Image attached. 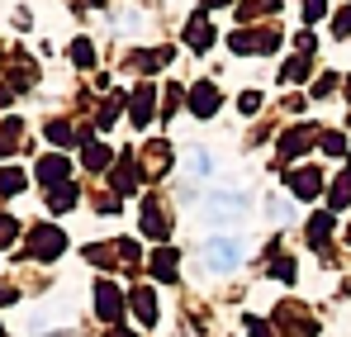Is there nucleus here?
<instances>
[{
	"instance_id": "1",
	"label": "nucleus",
	"mask_w": 351,
	"mask_h": 337,
	"mask_svg": "<svg viewBox=\"0 0 351 337\" xmlns=\"http://www.w3.org/2000/svg\"><path fill=\"white\" fill-rule=\"evenodd\" d=\"M242 242L237 237H209L204 242V262H209V271H233L237 262H242Z\"/></svg>"
},
{
	"instance_id": "2",
	"label": "nucleus",
	"mask_w": 351,
	"mask_h": 337,
	"mask_svg": "<svg viewBox=\"0 0 351 337\" xmlns=\"http://www.w3.org/2000/svg\"><path fill=\"white\" fill-rule=\"evenodd\" d=\"M195 114H214V91H195Z\"/></svg>"
}]
</instances>
